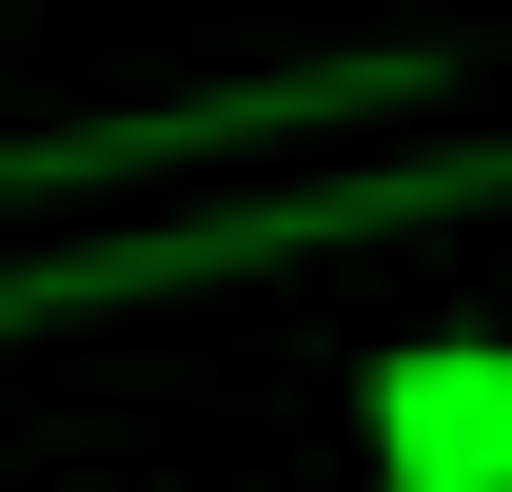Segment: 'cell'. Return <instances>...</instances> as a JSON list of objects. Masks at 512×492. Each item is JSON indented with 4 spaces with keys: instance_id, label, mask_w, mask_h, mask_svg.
I'll use <instances>...</instances> for the list:
<instances>
[{
    "instance_id": "obj_1",
    "label": "cell",
    "mask_w": 512,
    "mask_h": 492,
    "mask_svg": "<svg viewBox=\"0 0 512 492\" xmlns=\"http://www.w3.org/2000/svg\"><path fill=\"white\" fill-rule=\"evenodd\" d=\"M375 433H394V492H512V355H414Z\"/></svg>"
}]
</instances>
